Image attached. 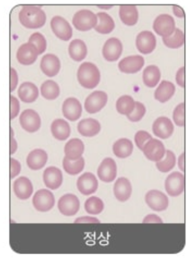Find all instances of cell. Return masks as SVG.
Listing matches in <instances>:
<instances>
[{"label":"cell","instance_id":"obj_1","mask_svg":"<svg viewBox=\"0 0 190 261\" xmlns=\"http://www.w3.org/2000/svg\"><path fill=\"white\" fill-rule=\"evenodd\" d=\"M19 19L21 24L26 28L38 29L44 25L47 17L41 8L27 5L21 10Z\"/></svg>","mask_w":190,"mask_h":261},{"label":"cell","instance_id":"obj_2","mask_svg":"<svg viewBox=\"0 0 190 261\" xmlns=\"http://www.w3.org/2000/svg\"><path fill=\"white\" fill-rule=\"evenodd\" d=\"M79 83L84 88L92 89L99 84L101 74L99 68L94 64L85 62L79 68L78 74Z\"/></svg>","mask_w":190,"mask_h":261},{"label":"cell","instance_id":"obj_3","mask_svg":"<svg viewBox=\"0 0 190 261\" xmlns=\"http://www.w3.org/2000/svg\"><path fill=\"white\" fill-rule=\"evenodd\" d=\"M185 186V176L180 172H173L165 179V188L166 193L174 198L179 196L183 193Z\"/></svg>","mask_w":190,"mask_h":261},{"label":"cell","instance_id":"obj_4","mask_svg":"<svg viewBox=\"0 0 190 261\" xmlns=\"http://www.w3.org/2000/svg\"><path fill=\"white\" fill-rule=\"evenodd\" d=\"M145 200L148 206L154 212L165 211L169 205L168 196L158 190L148 191L145 195Z\"/></svg>","mask_w":190,"mask_h":261},{"label":"cell","instance_id":"obj_5","mask_svg":"<svg viewBox=\"0 0 190 261\" xmlns=\"http://www.w3.org/2000/svg\"><path fill=\"white\" fill-rule=\"evenodd\" d=\"M97 16L92 11L82 10L75 14L73 24L78 31L85 32L91 30L97 24Z\"/></svg>","mask_w":190,"mask_h":261},{"label":"cell","instance_id":"obj_6","mask_svg":"<svg viewBox=\"0 0 190 261\" xmlns=\"http://www.w3.org/2000/svg\"><path fill=\"white\" fill-rule=\"evenodd\" d=\"M175 21L169 14H161L155 19L153 29L155 33L163 38L168 37L176 30Z\"/></svg>","mask_w":190,"mask_h":261},{"label":"cell","instance_id":"obj_7","mask_svg":"<svg viewBox=\"0 0 190 261\" xmlns=\"http://www.w3.org/2000/svg\"><path fill=\"white\" fill-rule=\"evenodd\" d=\"M166 150L162 142L157 139L152 138L145 144L142 151L147 159L156 163L163 159Z\"/></svg>","mask_w":190,"mask_h":261},{"label":"cell","instance_id":"obj_8","mask_svg":"<svg viewBox=\"0 0 190 261\" xmlns=\"http://www.w3.org/2000/svg\"><path fill=\"white\" fill-rule=\"evenodd\" d=\"M54 196L48 190L42 189L35 194L33 204L36 210L40 212H47L55 205Z\"/></svg>","mask_w":190,"mask_h":261},{"label":"cell","instance_id":"obj_9","mask_svg":"<svg viewBox=\"0 0 190 261\" xmlns=\"http://www.w3.org/2000/svg\"><path fill=\"white\" fill-rule=\"evenodd\" d=\"M136 45L138 51L145 55L152 53L156 47L157 40L150 31H145L137 35Z\"/></svg>","mask_w":190,"mask_h":261},{"label":"cell","instance_id":"obj_10","mask_svg":"<svg viewBox=\"0 0 190 261\" xmlns=\"http://www.w3.org/2000/svg\"><path fill=\"white\" fill-rule=\"evenodd\" d=\"M57 207L62 215L71 217L76 215L79 211L80 201L76 195L68 194L61 197Z\"/></svg>","mask_w":190,"mask_h":261},{"label":"cell","instance_id":"obj_11","mask_svg":"<svg viewBox=\"0 0 190 261\" xmlns=\"http://www.w3.org/2000/svg\"><path fill=\"white\" fill-rule=\"evenodd\" d=\"M152 129L154 136L165 140L172 136L175 127L169 118L160 117L154 121Z\"/></svg>","mask_w":190,"mask_h":261},{"label":"cell","instance_id":"obj_12","mask_svg":"<svg viewBox=\"0 0 190 261\" xmlns=\"http://www.w3.org/2000/svg\"><path fill=\"white\" fill-rule=\"evenodd\" d=\"M108 101V96L106 92L96 91L86 98L84 107L86 111L89 114L99 112L105 107Z\"/></svg>","mask_w":190,"mask_h":261},{"label":"cell","instance_id":"obj_13","mask_svg":"<svg viewBox=\"0 0 190 261\" xmlns=\"http://www.w3.org/2000/svg\"><path fill=\"white\" fill-rule=\"evenodd\" d=\"M145 63V59L142 56H130L119 62L118 68L119 70L124 73L135 74L141 70Z\"/></svg>","mask_w":190,"mask_h":261},{"label":"cell","instance_id":"obj_14","mask_svg":"<svg viewBox=\"0 0 190 261\" xmlns=\"http://www.w3.org/2000/svg\"><path fill=\"white\" fill-rule=\"evenodd\" d=\"M51 27L57 37L68 41L73 36L72 28L69 23L63 17L56 16L51 19Z\"/></svg>","mask_w":190,"mask_h":261},{"label":"cell","instance_id":"obj_15","mask_svg":"<svg viewBox=\"0 0 190 261\" xmlns=\"http://www.w3.org/2000/svg\"><path fill=\"white\" fill-rule=\"evenodd\" d=\"M20 122L22 128L29 133L38 131L41 126V119L39 114L31 109L25 110L21 113Z\"/></svg>","mask_w":190,"mask_h":261},{"label":"cell","instance_id":"obj_16","mask_svg":"<svg viewBox=\"0 0 190 261\" xmlns=\"http://www.w3.org/2000/svg\"><path fill=\"white\" fill-rule=\"evenodd\" d=\"M97 175L103 182L108 183L113 181L117 175L116 162L111 158L104 160L98 169Z\"/></svg>","mask_w":190,"mask_h":261},{"label":"cell","instance_id":"obj_17","mask_svg":"<svg viewBox=\"0 0 190 261\" xmlns=\"http://www.w3.org/2000/svg\"><path fill=\"white\" fill-rule=\"evenodd\" d=\"M123 51V45L116 38H111L107 40L103 48V55L109 62L117 61Z\"/></svg>","mask_w":190,"mask_h":261},{"label":"cell","instance_id":"obj_18","mask_svg":"<svg viewBox=\"0 0 190 261\" xmlns=\"http://www.w3.org/2000/svg\"><path fill=\"white\" fill-rule=\"evenodd\" d=\"M39 51L33 44L28 42L20 46L17 52V59L23 65H30L36 61Z\"/></svg>","mask_w":190,"mask_h":261},{"label":"cell","instance_id":"obj_19","mask_svg":"<svg viewBox=\"0 0 190 261\" xmlns=\"http://www.w3.org/2000/svg\"><path fill=\"white\" fill-rule=\"evenodd\" d=\"M77 188L84 195L93 194L99 188V182L93 173L86 172L78 179Z\"/></svg>","mask_w":190,"mask_h":261},{"label":"cell","instance_id":"obj_20","mask_svg":"<svg viewBox=\"0 0 190 261\" xmlns=\"http://www.w3.org/2000/svg\"><path fill=\"white\" fill-rule=\"evenodd\" d=\"M63 115L69 120L76 121L81 117L82 107L81 103L76 98L69 97L63 103Z\"/></svg>","mask_w":190,"mask_h":261},{"label":"cell","instance_id":"obj_21","mask_svg":"<svg viewBox=\"0 0 190 261\" xmlns=\"http://www.w3.org/2000/svg\"><path fill=\"white\" fill-rule=\"evenodd\" d=\"M114 194L120 202H124L130 199L132 193V187L128 178L120 177L115 182Z\"/></svg>","mask_w":190,"mask_h":261},{"label":"cell","instance_id":"obj_22","mask_svg":"<svg viewBox=\"0 0 190 261\" xmlns=\"http://www.w3.org/2000/svg\"><path fill=\"white\" fill-rule=\"evenodd\" d=\"M43 180L48 188L56 190L60 188L62 183V172L55 167H49L44 172Z\"/></svg>","mask_w":190,"mask_h":261},{"label":"cell","instance_id":"obj_23","mask_svg":"<svg viewBox=\"0 0 190 261\" xmlns=\"http://www.w3.org/2000/svg\"><path fill=\"white\" fill-rule=\"evenodd\" d=\"M43 73L47 76L52 77L59 73L60 69V61L55 55L47 54L45 55L40 63Z\"/></svg>","mask_w":190,"mask_h":261},{"label":"cell","instance_id":"obj_24","mask_svg":"<svg viewBox=\"0 0 190 261\" xmlns=\"http://www.w3.org/2000/svg\"><path fill=\"white\" fill-rule=\"evenodd\" d=\"M14 191L17 198L26 200L33 193V187L30 179L26 177L17 178L14 183Z\"/></svg>","mask_w":190,"mask_h":261},{"label":"cell","instance_id":"obj_25","mask_svg":"<svg viewBox=\"0 0 190 261\" xmlns=\"http://www.w3.org/2000/svg\"><path fill=\"white\" fill-rule=\"evenodd\" d=\"M48 159V154L41 149H34L28 154L26 163L32 170H39L47 164Z\"/></svg>","mask_w":190,"mask_h":261},{"label":"cell","instance_id":"obj_26","mask_svg":"<svg viewBox=\"0 0 190 261\" xmlns=\"http://www.w3.org/2000/svg\"><path fill=\"white\" fill-rule=\"evenodd\" d=\"M175 91L176 87L174 84L170 81L163 80L155 90L154 98L161 103H165L174 96Z\"/></svg>","mask_w":190,"mask_h":261},{"label":"cell","instance_id":"obj_27","mask_svg":"<svg viewBox=\"0 0 190 261\" xmlns=\"http://www.w3.org/2000/svg\"><path fill=\"white\" fill-rule=\"evenodd\" d=\"M84 151V145L78 138H73L66 144L65 153L68 159L75 161L82 158Z\"/></svg>","mask_w":190,"mask_h":261},{"label":"cell","instance_id":"obj_28","mask_svg":"<svg viewBox=\"0 0 190 261\" xmlns=\"http://www.w3.org/2000/svg\"><path fill=\"white\" fill-rule=\"evenodd\" d=\"M119 14L121 21L126 25L134 26L139 19V13L135 5H121Z\"/></svg>","mask_w":190,"mask_h":261},{"label":"cell","instance_id":"obj_29","mask_svg":"<svg viewBox=\"0 0 190 261\" xmlns=\"http://www.w3.org/2000/svg\"><path fill=\"white\" fill-rule=\"evenodd\" d=\"M101 129V124L99 121L91 118L83 119L78 125L79 133L86 137H92L97 135Z\"/></svg>","mask_w":190,"mask_h":261},{"label":"cell","instance_id":"obj_30","mask_svg":"<svg viewBox=\"0 0 190 261\" xmlns=\"http://www.w3.org/2000/svg\"><path fill=\"white\" fill-rule=\"evenodd\" d=\"M133 143L129 139L120 138L113 144V151L119 159L128 158L133 153Z\"/></svg>","mask_w":190,"mask_h":261},{"label":"cell","instance_id":"obj_31","mask_svg":"<svg viewBox=\"0 0 190 261\" xmlns=\"http://www.w3.org/2000/svg\"><path fill=\"white\" fill-rule=\"evenodd\" d=\"M161 77L160 69L155 65L147 66L143 72V84L149 88H153L156 86L160 82Z\"/></svg>","mask_w":190,"mask_h":261},{"label":"cell","instance_id":"obj_32","mask_svg":"<svg viewBox=\"0 0 190 261\" xmlns=\"http://www.w3.org/2000/svg\"><path fill=\"white\" fill-rule=\"evenodd\" d=\"M52 135L59 141H65L70 136L71 127L65 120H55L51 126Z\"/></svg>","mask_w":190,"mask_h":261},{"label":"cell","instance_id":"obj_33","mask_svg":"<svg viewBox=\"0 0 190 261\" xmlns=\"http://www.w3.org/2000/svg\"><path fill=\"white\" fill-rule=\"evenodd\" d=\"M18 95L22 101L31 103L37 99L39 90L36 85L29 82H26L20 86Z\"/></svg>","mask_w":190,"mask_h":261},{"label":"cell","instance_id":"obj_34","mask_svg":"<svg viewBox=\"0 0 190 261\" xmlns=\"http://www.w3.org/2000/svg\"><path fill=\"white\" fill-rule=\"evenodd\" d=\"M69 53L73 60L81 61L87 55V48L83 40L74 39L69 44Z\"/></svg>","mask_w":190,"mask_h":261},{"label":"cell","instance_id":"obj_35","mask_svg":"<svg viewBox=\"0 0 190 261\" xmlns=\"http://www.w3.org/2000/svg\"><path fill=\"white\" fill-rule=\"evenodd\" d=\"M163 41L168 48L171 49L180 48L185 43V34L180 29L176 28L174 32L170 36L163 38Z\"/></svg>","mask_w":190,"mask_h":261},{"label":"cell","instance_id":"obj_36","mask_svg":"<svg viewBox=\"0 0 190 261\" xmlns=\"http://www.w3.org/2000/svg\"><path fill=\"white\" fill-rule=\"evenodd\" d=\"M176 164L175 154L171 150H167L166 154L160 161L155 163L157 169L162 173H168L174 169Z\"/></svg>","mask_w":190,"mask_h":261},{"label":"cell","instance_id":"obj_37","mask_svg":"<svg viewBox=\"0 0 190 261\" xmlns=\"http://www.w3.org/2000/svg\"><path fill=\"white\" fill-rule=\"evenodd\" d=\"M97 16L99 17L100 23L95 27V30L103 34L111 33L115 28V23L112 17L104 12L98 13Z\"/></svg>","mask_w":190,"mask_h":261},{"label":"cell","instance_id":"obj_38","mask_svg":"<svg viewBox=\"0 0 190 261\" xmlns=\"http://www.w3.org/2000/svg\"><path fill=\"white\" fill-rule=\"evenodd\" d=\"M136 101L130 95L120 97L116 102L117 112L122 115L128 116L131 114L135 108Z\"/></svg>","mask_w":190,"mask_h":261},{"label":"cell","instance_id":"obj_39","mask_svg":"<svg viewBox=\"0 0 190 261\" xmlns=\"http://www.w3.org/2000/svg\"><path fill=\"white\" fill-rule=\"evenodd\" d=\"M41 94L46 99L55 100L59 95V87L54 81L48 80L41 86Z\"/></svg>","mask_w":190,"mask_h":261},{"label":"cell","instance_id":"obj_40","mask_svg":"<svg viewBox=\"0 0 190 261\" xmlns=\"http://www.w3.org/2000/svg\"><path fill=\"white\" fill-rule=\"evenodd\" d=\"M62 165L65 170L69 175H76L83 170L85 161L82 156L75 161L69 160L65 156L63 160Z\"/></svg>","mask_w":190,"mask_h":261},{"label":"cell","instance_id":"obj_41","mask_svg":"<svg viewBox=\"0 0 190 261\" xmlns=\"http://www.w3.org/2000/svg\"><path fill=\"white\" fill-rule=\"evenodd\" d=\"M85 210L91 215H98L104 210L103 201L96 196H91L86 200L84 204Z\"/></svg>","mask_w":190,"mask_h":261},{"label":"cell","instance_id":"obj_42","mask_svg":"<svg viewBox=\"0 0 190 261\" xmlns=\"http://www.w3.org/2000/svg\"><path fill=\"white\" fill-rule=\"evenodd\" d=\"M146 113V108L145 105L141 102L136 101L135 108L132 113L126 116L131 122L136 123L141 121Z\"/></svg>","mask_w":190,"mask_h":261},{"label":"cell","instance_id":"obj_43","mask_svg":"<svg viewBox=\"0 0 190 261\" xmlns=\"http://www.w3.org/2000/svg\"><path fill=\"white\" fill-rule=\"evenodd\" d=\"M185 103L181 102L176 106L173 112V120L178 126L183 127L185 125Z\"/></svg>","mask_w":190,"mask_h":261},{"label":"cell","instance_id":"obj_44","mask_svg":"<svg viewBox=\"0 0 190 261\" xmlns=\"http://www.w3.org/2000/svg\"><path fill=\"white\" fill-rule=\"evenodd\" d=\"M28 42L33 44L37 48L39 54L41 55L47 48V42L42 34L38 32L35 33L31 35Z\"/></svg>","mask_w":190,"mask_h":261},{"label":"cell","instance_id":"obj_45","mask_svg":"<svg viewBox=\"0 0 190 261\" xmlns=\"http://www.w3.org/2000/svg\"><path fill=\"white\" fill-rule=\"evenodd\" d=\"M152 137L150 133L145 130L138 131L135 136V142L137 147L141 150H143L144 146Z\"/></svg>","mask_w":190,"mask_h":261},{"label":"cell","instance_id":"obj_46","mask_svg":"<svg viewBox=\"0 0 190 261\" xmlns=\"http://www.w3.org/2000/svg\"><path fill=\"white\" fill-rule=\"evenodd\" d=\"M10 119L15 118L18 115L20 111V103L17 98L12 96H10Z\"/></svg>","mask_w":190,"mask_h":261},{"label":"cell","instance_id":"obj_47","mask_svg":"<svg viewBox=\"0 0 190 261\" xmlns=\"http://www.w3.org/2000/svg\"><path fill=\"white\" fill-rule=\"evenodd\" d=\"M21 165L18 161L10 159V177L14 178L19 175L21 171Z\"/></svg>","mask_w":190,"mask_h":261},{"label":"cell","instance_id":"obj_48","mask_svg":"<svg viewBox=\"0 0 190 261\" xmlns=\"http://www.w3.org/2000/svg\"><path fill=\"white\" fill-rule=\"evenodd\" d=\"M185 68L182 67L178 69L176 74V82L180 88H184L185 87Z\"/></svg>","mask_w":190,"mask_h":261},{"label":"cell","instance_id":"obj_49","mask_svg":"<svg viewBox=\"0 0 190 261\" xmlns=\"http://www.w3.org/2000/svg\"><path fill=\"white\" fill-rule=\"evenodd\" d=\"M10 91L13 92L16 88L18 83V76L15 69L13 68L10 69Z\"/></svg>","mask_w":190,"mask_h":261},{"label":"cell","instance_id":"obj_50","mask_svg":"<svg viewBox=\"0 0 190 261\" xmlns=\"http://www.w3.org/2000/svg\"><path fill=\"white\" fill-rule=\"evenodd\" d=\"M143 223H163V220L154 214H148L143 220Z\"/></svg>","mask_w":190,"mask_h":261},{"label":"cell","instance_id":"obj_51","mask_svg":"<svg viewBox=\"0 0 190 261\" xmlns=\"http://www.w3.org/2000/svg\"><path fill=\"white\" fill-rule=\"evenodd\" d=\"M75 223H100V221L96 218L93 217H82L79 218L74 222Z\"/></svg>","mask_w":190,"mask_h":261},{"label":"cell","instance_id":"obj_52","mask_svg":"<svg viewBox=\"0 0 190 261\" xmlns=\"http://www.w3.org/2000/svg\"><path fill=\"white\" fill-rule=\"evenodd\" d=\"M172 9L176 16L180 17V18H182V17L185 16V12H184L183 10L179 6L174 5Z\"/></svg>","mask_w":190,"mask_h":261},{"label":"cell","instance_id":"obj_53","mask_svg":"<svg viewBox=\"0 0 190 261\" xmlns=\"http://www.w3.org/2000/svg\"><path fill=\"white\" fill-rule=\"evenodd\" d=\"M178 167L182 172L185 171V153H182L178 158Z\"/></svg>","mask_w":190,"mask_h":261},{"label":"cell","instance_id":"obj_54","mask_svg":"<svg viewBox=\"0 0 190 261\" xmlns=\"http://www.w3.org/2000/svg\"><path fill=\"white\" fill-rule=\"evenodd\" d=\"M10 139V154H13L17 149V144L15 139L13 137H11Z\"/></svg>","mask_w":190,"mask_h":261}]
</instances>
